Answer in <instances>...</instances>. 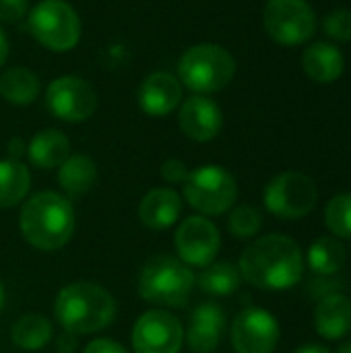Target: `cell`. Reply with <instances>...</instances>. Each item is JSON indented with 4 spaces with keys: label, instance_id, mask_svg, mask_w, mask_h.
Returning <instances> with one entry per match:
<instances>
[{
    "label": "cell",
    "instance_id": "11",
    "mask_svg": "<svg viewBox=\"0 0 351 353\" xmlns=\"http://www.w3.org/2000/svg\"><path fill=\"white\" fill-rule=\"evenodd\" d=\"M281 329L277 319L257 306L244 308L232 323L230 339L236 353H273L279 345Z\"/></svg>",
    "mask_w": 351,
    "mask_h": 353
},
{
    "label": "cell",
    "instance_id": "29",
    "mask_svg": "<svg viewBox=\"0 0 351 353\" xmlns=\"http://www.w3.org/2000/svg\"><path fill=\"white\" fill-rule=\"evenodd\" d=\"M323 29L329 37L337 41H351V10L348 8L331 10L323 21Z\"/></svg>",
    "mask_w": 351,
    "mask_h": 353
},
{
    "label": "cell",
    "instance_id": "33",
    "mask_svg": "<svg viewBox=\"0 0 351 353\" xmlns=\"http://www.w3.org/2000/svg\"><path fill=\"white\" fill-rule=\"evenodd\" d=\"M79 347V341H77V335L72 333H62L58 339H56V352L58 353H74Z\"/></svg>",
    "mask_w": 351,
    "mask_h": 353
},
{
    "label": "cell",
    "instance_id": "25",
    "mask_svg": "<svg viewBox=\"0 0 351 353\" xmlns=\"http://www.w3.org/2000/svg\"><path fill=\"white\" fill-rule=\"evenodd\" d=\"M31 188L29 168L17 159L0 161V209L19 205Z\"/></svg>",
    "mask_w": 351,
    "mask_h": 353
},
{
    "label": "cell",
    "instance_id": "31",
    "mask_svg": "<svg viewBox=\"0 0 351 353\" xmlns=\"http://www.w3.org/2000/svg\"><path fill=\"white\" fill-rule=\"evenodd\" d=\"M188 174V168L180 159H168L161 163V178L170 184H184Z\"/></svg>",
    "mask_w": 351,
    "mask_h": 353
},
{
    "label": "cell",
    "instance_id": "4",
    "mask_svg": "<svg viewBox=\"0 0 351 353\" xmlns=\"http://www.w3.org/2000/svg\"><path fill=\"white\" fill-rule=\"evenodd\" d=\"M197 277L188 265L180 259L159 254L145 263L139 275V294L145 302L155 304L163 310L184 308Z\"/></svg>",
    "mask_w": 351,
    "mask_h": 353
},
{
    "label": "cell",
    "instance_id": "22",
    "mask_svg": "<svg viewBox=\"0 0 351 353\" xmlns=\"http://www.w3.org/2000/svg\"><path fill=\"white\" fill-rule=\"evenodd\" d=\"M304 259L310 271H314L317 275L329 277V275L339 273L345 267L348 250L343 246V240L335 236H321L308 246V252L304 254Z\"/></svg>",
    "mask_w": 351,
    "mask_h": 353
},
{
    "label": "cell",
    "instance_id": "20",
    "mask_svg": "<svg viewBox=\"0 0 351 353\" xmlns=\"http://www.w3.org/2000/svg\"><path fill=\"white\" fill-rule=\"evenodd\" d=\"M27 157L31 165L39 170L60 168L70 157V141L64 132L54 128H43L31 137L27 145Z\"/></svg>",
    "mask_w": 351,
    "mask_h": 353
},
{
    "label": "cell",
    "instance_id": "32",
    "mask_svg": "<svg viewBox=\"0 0 351 353\" xmlns=\"http://www.w3.org/2000/svg\"><path fill=\"white\" fill-rule=\"evenodd\" d=\"M83 353H128V352H126L118 341L101 337V339H93V341L85 347V352Z\"/></svg>",
    "mask_w": 351,
    "mask_h": 353
},
{
    "label": "cell",
    "instance_id": "21",
    "mask_svg": "<svg viewBox=\"0 0 351 353\" xmlns=\"http://www.w3.org/2000/svg\"><path fill=\"white\" fill-rule=\"evenodd\" d=\"M97 180V165L85 153L70 155L58 168V184L68 196H83L87 194Z\"/></svg>",
    "mask_w": 351,
    "mask_h": 353
},
{
    "label": "cell",
    "instance_id": "27",
    "mask_svg": "<svg viewBox=\"0 0 351 353\" xmlns=\"http://www.w3.org/2000/svg\"><path fill=\"white\" fill-rule=\"evenodd\" d=\"M325 225L331 236L351 240V192L335 194L325 207Z\"/></svg>",
    "mask_w": 351,
    "mask_h": 353
},
{
    "label": "cell",
    "instance_id": "13",
    "mask_svg": "<svg viewBox=\"0 0 351 353\" xmlns=\"http://www.w3.org/2000/svg\"><path fill=\"white\" fill-rule=\"evenodd\" d=\"M174 246L184 265L205 269L215 261L221 248V236L211 219L203 215H192L178 225Z\"/></svg>",
    "mask_w": 351,
    "mask_h": 353
},
{
    "label": "cell",
    "instance_id": "35",
    "mask_svg": "<svg viewBox=\"0 0 351 353\" xmlns=\"http://www.w3.org/2000/svg\"><path fill=\"white\" fill-rule=\"evenodd\" d=\"M294 353H333L329 347L321 345V343H304L298 350H294Z\"/></svg>",
    "mask_w": 351,
    "mask_h": 353
},
{
    "label": "cell",
    "instance_id": "15",
    "mask_svg": "<svg viewBox=\"0 0 351 353\" xmlns=\"http://www.w3.org/2000/svg\"><path fill=\"white\" fill-rule=\"evenodd\" d=\"M228 316L221 306L217 304H201L192 310L188 331H186V345L192 353L215 352L223 339Z\"/></svg>",
    "mask_w": 351,
    "mask_h": 353
},
{
    "label": "cell",
    "instance_id": "38",
    "mask_svg": "<svg viewBox=\"0 0 351 353\" xmlns=\"http://www.w3.org/2000/svg\"><path fill=\"white\" fill-rule=\"evenodd\" d=\"M4 300H6V294H4V288H2V281H0V312L4 308Z\"/></svg>",
    "mask_w": 351,
    "mask_h": 353
},
{
    "label": "cell",
    "instance_id": "5",
    "mask_svg": "<svg viewBox=\"0 0 351 353\" xmlns=\"http://www.w3.org/2000/svg\"><path fill=\"white\" fill-rule=\"evenodd\" d=\"M234 74L236 60L219 43L190 46L178 60V81L197 95L221 91L232 83Z\"/></svg>",
    "mask_w": 351,
    "mask_h": 353
},
{
    "label": "cell",
    "instance_id": "28",
    "mask_svg": "<svg viewBox=\"0 0 351 353\" xmlns=\"http://www.w3.org/2000/svg\"><path fill=\"white\" fill-rule=\"evenodd\" d=\"M263 228V215L252 205H240L230 213L228 230L238 240H250L254 238Z\"/></svg>",
    "mask_w": 351,
    "mask_h": 353
},
{
    "label": "cell",
    "instance_id": "36",
    "mask_svg": "<svg viewBox=\"0 0 351 353\" xmlns=\"http://www.w3.org/2000/svg\"><path fill=\"white\" fill-rule=\"evenodd\" d=\"M6 58H8V37L0 27V66L6 62Z\"/></svg>",
    "mask_w": 351,
    "mask_h": 353
},
{
    "label": "cell",
    "instance_id": "9",
    "mask_svg": "<svg viewBox=\"0 0 351 353\" xmlns=\"http://www.w3.org/2000/svg\"><path fill=\"white\" fill-rule=\"evenodd\" d=\"M263 23L269 37L281 46H302L317 31V14L308 0H267Z\"/></svg>",
    "mask_w": 351,
    "mask_h": 353
},
{
    "label": "cell",
    "instance_id": "18",
    "mask_svg": "<svg viewBox=\"0 0 351 353\" xmlns=\"http://www.w3.org/2000/svg\"><path fill=\"white\" fill-rule=\"evenodd\" d=\"M182 213V196L174 188H153L149 190L141 205L139 217L149 230H168L172 228Z\"/></svg>",
    "mask_w": 351,
    "mask_h": 353
},
{
    "label": "cell",
    "instance_id": "17",
    "mask_svg": "<svg viewBox=\"0 0 351 353\" xmlns=\"http://www.w3.org/2000/svg\"><path fill=\"white\" fill-rule=\"evenodd\" d=\"M314 331L327 341H339L351 333V298L341 292L323 296L314 308Z\"/></svg>",
    "mask_w": 351,
    "mask_h": 353
},
{
    "label": "cell",
    "instance_id": "19",
    "mask_svg": "<svg viewBox=\"0 0 351 353\" xmlns=\"http://www.w3.org/2000/svg\"><path fill=\"white\" fill-rule=\"evenodd\" d=\"M302 68L319 85L335 83L345 70L343 52L329 41H317L308 46L302 54Z\"/></svg>",
    "mask_w": 351,
    "mask_h": 353
},
{
    "label": "cell",
    "instance_id": "2",
    "mask_svg": "<svg viewBox=\"0 0 351 353\" xmlns=\"http://www.w3.org/2000/svg\"><path fill=\"white\" fill-rule=\"evenodd\" d=\"M19 228L25 242L33 248L41 252L60 250L74 234V209L64 194L41 190L25 201Z\"/></svg>",
    "mask_w": 351,
    "mask_h": 353
},
{
    "label": "cell",
    "instance_id": "24",
    "mask_svg": "<svg viewBox=\"0 0 351 353\" xmlns=\"http://www.w3.org/2000/svg\"><path fill=\"white\" fill-rule=\"evenodd\" d=\"M0 95L12 105H29L39 95V79L23 66H12L0 77Z\"/></svg>",
    "mask_w": 351,
    "mask_h": 353
},
{
    "label": "cell",
    "instance_id": "8",
    "mask_svg": "<svg viewBox=\"0 0 351 353\" xmlns=\"http://www.w3.org/2000/svg\"><path fill=\"white\" fill-rule=\"evenodd\" d=\"M184 199L203 217L223 215L238 199V182L221 165H203L188 174Z\"/></svg>",
    "mask_w": 351,
    "mask_h": 353
},
{
    "label": "cell",
    "instance_id": "16",
    "mask_svg": "<svg viewBox=\"0 0 351 353\" xmlns=\"http://www.w3.org/2000/svg\"><path fill=\"white\" fill-rule=\"evenodd\" d=\"M182 103V83L170 72H151L139 87V105L147 116H168Z\"/></svg>",
    "mask_w": 351,
    "mask_h": 353
},
{
    "label": "cell",
    "instance_id": "7",
    "mask_svg": "<svg viewBox=\"0 0 351 353\" xmlns=\"http://www.w3.org/2000/svg\"><path fill=\"white\" fill-rule=\"evenodd\" d=\"M31 35L52 52H68L81 39V19L64 0H41L27 12Z\"/></svg>",
    "mask_w": 351,
    "mask_h": 353
},
{
    "label": "cell",
    "instance_id": "37",
    "mask_svg": "<svg viewBox=\"0 0 351 353\" xmlns=\"http://www.w3.org/2000/svg\"><path fill=\"white\" fill-rule=\"evenodd\" d=\"M335 353H351V339L350 341H343V343L337 347V352Z\"/></svg>",
    "mask_w": 351,
    "mask_h": 353
},
{
    "label": "cell",
    "instance_id": "3",
    "mask_svg": "<svg viewBox=\"0 0 351 353\" xmlns=\"http://www.w3.org/2000/svg\"><path fill=\"white\" fill-rule=\"evenodd\" d=\"M54 319L66 333L93 335L110 327L116 319V300L97 283L74 281L56 296Z\"/></svg>",
    "mask_w": 351,
    "mask_h": 353
},
{
    "label": "cell",
    "instance_id": "12",
    "mask_svg": "<svg viewBox=\"0 0 351 353\" xmlns=\"http://www.w3.org/2000/svg\"><path fill=\"white\" fill-rule=\"evenodd\" d=\"M130 341L134 353H180L184 329L172 312L155 308L139 316Z\"/></svg>",
    "mask_w": 351,
    "mask_h": 353
},
{
    "label": "cell",
    "instance_id": "10",
    "mask_svg": "<svg viewBox=\"0 0 351 353\" xmlns=\"http://www.w3.org/2000/svg\"><path fill=\"white\" fill-rule=\"evenodd\" d=\"M46 108L58 120L83 122L93 116L97 108V93L89 81L74 74H64L48 85Z\"/></svg>",
    "mask_w": 351,
    "mask_h": 353
},
{
    "label": "cell",
    "instance_id": "26",
    "mask_svg": "<svg viewBox=\"0 0 351 353\" xmlns=\"http://www.w3.org/2000/svg\"><path fill=\"white\" fill-rule=\"evenodd\" d=\"M199 288L211 296H232L242 285V275L236 265L232 263H211L199 275Z\"/></svg>",
    "mask_w": 351,
    "mask_h": 353
},
{
    "label": "cell",
    "instance_id": "6",
    "mask_svg": "<svg viewBox=\"0 0 351 353\" xmlns=\"http://www.w3.org/2000/svg\"><path fill=\"white\" fill-rule=\"evenodd\" d=\"M263 203L277 219L298 221L314 211L319 203V188L308 174L288 170L269 180L263 192Z\"/></svg>",
    "mask_w": 351,
    "mask_h": 353
},
{
    "label": "cell",
    "instance_id": "1",
    "mask_svg": "<svg viewBox=\"0 0 351 353\" xmlns=\"http://www.w3.org/2000/svg\"><path fill=\"white\" fill-rule=\"evenodd\" d=\"M242 281L265 292H285L298 285L306 271L300 244L285 234H269L250 242L238 263Z\"/></svg>",
    "mask_w": 351,
    "mask_h": 353
},
{
    "label": "cell",
    "instance_id": "23",
    "mask_svg": "<svg viewBox=\"0 0 351 353\" xmlns=\"http://www.w3.org/2000/svg\"><path fill=\"white\" fill-rule=\"evenodd\" d=\"M54 337V327L43 314H23L10 327V341L25 352L43 350Z\"/></svg>",
    "mask_w": 351,
    "mask_h": 353
},
{
    "label": "cell",
    "instance_id": "14",
    "mask_svg": "<svg viewBox=\"0 0 351 353\" xmlns=\"http://www.w3.org/2000/svg\"><path fill=\"white\" fill-rule=\"evenodd\" d=\"M178 126L190 141L209 143L223 128L221 108L205 95H192L180 103Z\"/></svg>",
    "mask_w": 351,
    "mask_h": 353
},
{
    "label": "cell",
    "instance_id": "30",
    "mask_svg": "<svg viewBox=\"0 0 351 353\" xmlns=\"http://www.w3.org/2000/svg\"><path fill=\"white\" fill-rule=\"evenodd\" d=\"M29 12V0H0V21L17 23Z\"/></svg>",
    "mask_w": 351,
    "mask_h": 353
},
{
    "label": "cell",
    "instance_id": "34",
    "mask_svg": "<svg viewBox=\"0 0 351 353\" xmlns=\"http://www.w3.org/2000/svg\"><path fill=\"white\" fill-rule=\"evenodd\" d=\"M23 153H27V145H25L21 139H12L10 145H8V155H10V159H17V161H19V157H21Z\"/></svg>",
    "mask_w": 351,
    "mask_h": 353
}]
</instances>
